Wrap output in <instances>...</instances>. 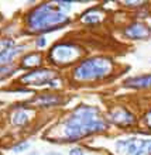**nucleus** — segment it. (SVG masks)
Instances as JSON below:
<instances>
[{
	"instance_id": "obj_11",
	"label": "nucleus",
	"mask_w": 151,
	"mask_h": 155,
	"mask_svg": "<svg viewBox=\"0 0 151 155\" xmlns=\"http://www.w3.org/2000/svg\"><path fill=\"white\" fill-rule=\"evenodd\" d=\"M71 155H83V154H82V150L75 148V150H72V151H71Z\"/></svg>"
},
{
	"instance_id": "obj_10",
	"label": "nucleus",
	"mask_w": 151,
	"mask_h": 155,
	"mask_svg": "<svg viewBox=\"0 0 151 155\" xmlns=\"http://www.w3.org/2000/svg\"><path fill=\"white\" fill-rule=\"evenodd\" d=\"M27 147H29V144H27V143H25V144H21V145H18V147L14 148V151L18 152V151H21V150H25Z\"/></svg>"
},
{
	"instance_id": "obj_7",
	"label": "nucleus",
	"mask_w": 151,
	"mask_h": 155,
	"mask_svg": "<svg viewBox=\"0 0 151 155\" xmlns=\"http://www.w3.org/2000/svg\"><path fill=\"white\" fill-rule=\"evenodd\" d=\"M148 34H150V30L143 24H134V25H130L129 28L126 30V35L131 38H144V37H148Z\"/></svg>"
},
{
	"instance_id": "obj_8",
	"label": "nucleus",
	"mask_w": 151,
	"mask_h": 155,
	"mask_svg": "<svg viewBox=\"0 0 151 155\" xmlns=\"http://www.w3.org/2000/svg\"><path fill=\"white\" fill-rule=\"evenodd\" d=\"M126 85L131 86V87H147V86H151V75H144V76L129 79L126 82Z\"/></svg>"
},
{
	"instance_id": "obj_12",
	"label": "nucleus",
	"mask_w": 151,
	"mask_h": 155,
	"mask_svg": "<svg viewBox=\"0 0 151 155\" xmlns=\"http://www.w3.org/2000/svg\"><path fill=\"white\" fill-rule=\"evenodd\" d=\"M147 123H148V126L151 127V114H148V117H147Z\"/></svg>"
},
{
	"instance_id": "obj_3",
	"label": "nucleus",
	"mask_w": 151,
	"mask_h": 155,
	"mask_svg": "<svg viewBox=\"0 0 151 155\" xmlns=\"http://www.w3.org/2000/svg\"><path fill=\"white\" fill-rule=\"evenodd\" d=\"M109 71L110 64L106 59H88L75 69V76L78 79H95L107 75Z\"/></svg>"
},
{
	"instance_id": "obj_1",
	"label": "nucleus",
	"mask_w": 151,
	"mask_h": 155,
	"mask_svg": "<svg viewBox=\"0 0 151 155\" xmlns=\"http://www.w3.org/2000/svg\"><path fill=\"white\" fill-rule=\"evenodd\" d=\"M105 128V123L99 120L96 116V109L92 107H81L76 109L75 113L66 120L65 124V134L71 141L75 138L83 137V135L100 131Z\"/></svg>"
},
{
	"instance_id": "obj_13",
	"label": "nucleus",
	"mask_w": 151,
	"mask_h": 155,
	"mask_svg": "<svg viewBox=\"0 0 151 155\" xmlns=\"http://www.w3.org/2000/svg\"><path fill=\"white\" fill-rule=\"evenodd\" d=\"M47 155H61V154H57V152H49V154H47Z\"/></svg>"
},
{
	"instance_id": "obj_6",
	"label": "nucleus",
	"mask_w": 151,
	"mask_h": 155,
	"mask_svg": "<svg viewBox=\"0 0 151 155\" xmlns=\"http://www.w3.org/2000/svg\"><path fill=\"white\" fill-rule=\"evenodd\" d=\"M49 78H51V71H37V72L29 74L27 76L23 78L21 81H23V82L33 81L34 83H37V85H41V83H45V82H48Z\"/></svg>"
},
{
	"instance_id": "obj_5",
	"label": "nucleus",
	"mask_w": 151,
	"mask_h": 155,
	"mask_svg": "<svg viewBox=\"0 0 151 155\" xmlns=\"http://www.w3.org/2000/svg\"><path fill=\"white\" fill-rule=\"evenodd\" d=\"M78 55V49L69 44H61L55 47L51 52V57L55 59V62H71Z\"/></svg>"
},
{
	"instance_id": "obj_4",
	"label": "nucleus",
	"mask_w": 151,
	"mask_h": 155,
	"mask_svg": "<svg viewBox=\"0 0 151 155\" xmlns=\"http://www.w3.org/2000/svg\"><path fill=\"white\" fill-rule=\"evenodd\" d=\"M119 151L126 155H151V140H127L119 141Z\"/></svg>"
},
{
	"instance_id": "obj_9",
	"label": "nucleus",
	"mask_w": 151,
	"mask_h": 155,
	"mask_svg": "<svg viewBox=\"0 0 151 155\" xmlns=\"http://www.w3.org/2000/svg\"><path fill=\"white\" fill-rule=\"evenodd\" d=\"M17 52V49H6L3 52L0 54V62H7L10 58H13V55Z\"/></svg>"
},
{
	"instance_id": "obj_2",
	"label": "nucleus",
	"mask_w": 151,
	"mask_h": 155,
	"mask_svg": "<svg viewBox=\"0 0 151 155\" xmlns=\"http://www.w3.org/2000/svg\"><path fill=\"white\" fill-rule=\"evenodd\" d=\"M68 21L66 16L54 8L51 4H44L31 13L29 17V25L31 30H45L51 25H59Z\"/></svg>"
}]
</instances>
